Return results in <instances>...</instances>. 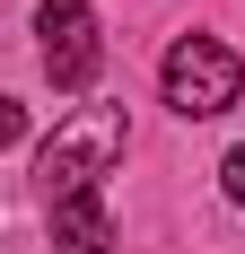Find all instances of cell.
Here are the masks:
<instances>
[{"instance_id":"obj_2","label":"cell","mask_w":245,"mask_h":254,"mask_svg":"<svg viewBox=\"0 0 245 254\" xmlns=\"http://www.w3.org/2000/svg\"><path fill=\"white\" fill-rule=\"evenodd\" d=\"M158 88H167V105L184 114V123H210V114H228L245 88V62L219 44V35H175L167 62H158Z\"/></svg>"},{"instance_id":"obj_1","label":"cell","mask_w":245,"mask_h":254,"mask_svg":"<svg viewBox=\"0 0 245 254\" xmlns=\"http://www.w3.org/2000/svg\"><path fill=\"white\" fill-rule=\"evenodd\" d=\"M122 105H79L70 123H53L44 158H35V193H44V219H53V246L70 254H114V219H105L97 184L114 176L122 158Z\"/></svg>"},{"instance_id":"obj_3","label":"cell","mask_w":245,"mask_h":254,"mask_svg":"<svg viewBox=\"0 0 245 254\" xmlns=\"http://www.w3.org/2000/svg\"><path fill=\"white\" fill-rule=\"evenodd\" d=\"M35 35H44V79L53 88H97V62H105V35H97V9L88 0H44L35 9Z\"/></svg>"},{"instance_id":"obj_5","label":"cell","mask_w":245,"mask_h":254,"mask_svg":"<svg viewBox=\"0 0 245 254\" xmlns=\"http://www.w3.org/2000/svg\"><path fill=\"white\" fill-rule=\"evenodd\" d=\"M219 184H228V202H245V149H228V167H219Z\"/></svg>"},{"instance_id":"obj_4","label":"cell","mask_w":245,"mask_h":254,"mask_svg":"<svg viewBox=\"0 0 245 254\" xmlns=\"http://www.w3.org/2000/svg\"><path fill=\"white\" fill-rule=\"evenodd\" d=\"M18 131H26V105H18V97H0V149H9Z\"/></svg>"}]
</instances>
